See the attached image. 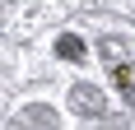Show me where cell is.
Listing matches in <instances>:
<instances>
[{"instance_id": "3957f363", "label": "cell", "mask_w": 135, "mask_h": 130, "mask_svg": "<svg viewBox=\"0 0 135 130\" xmlns=\"http://www.w3.org/2000/svg\"><path fill=\"white\" fill-rule=\"evenodd\" d=\"M51 51H56V61H65V65H84L89 61V42H84L79 33H56Z\"/></svg>"}, {"instance_id": "277c9868", "label": "cell", "mask_w": 135, "mask_h": 130, "mask_svg": "<svg viewBox=\"0 0 135 130\" xmlns=\"http://www.w3.org/2000/svg\"><path fill=\"white\" fill-rule=\"evenodd\" d=\"M107 74H112V88L121 93V102L135 112V61L126 56V61H117V65H107Z\"/></svg>"}, {"instance_id": "7a4b0ae2", "label": "cell", "mask_w": 135, "mask_h": 130, "mask_svg": "<svg viewBox=\"0 0 135 130\" xmlns=\"http://www.w3.org/2000/svg\"><path fill=\"white\" fill-rule=\"evenodd\" d=\"M14 121H19V126H42V130H56L65 116H61V112H56L51 102H23Z\"/></svg>"}, {"instance_id": "5b68a950", "label": "cell", "mask_w": 135, "mask_h": 130, "mask_svg": "<svg viewBox=\"0 0 135 130\" xmlns=\"http://www.w3.org/2000/svg\"><path fill=\"white\" fill-rule=\"evenodd\" d=\"M93 51H98V61H103V65H117V61L131 56V42H126L121 33H103V37L93 42Z\"/></svg>"}, {"instance_id": "6da1fadb", "label": "cell", "mask_w": 135, "mask_h": 130, "mask_svg": "<svg viewBox=\"0 0 135 130\" xmlns=\"http://www.w3.org/2000/svg\"><path fill=\"white\" fill-rule=\"evenodd\" d=\"M65 98H70L75 121H107V116H112L107 88H98V84H89V79H75V84L65 88Z\"/></svg>"}]
</instances>
